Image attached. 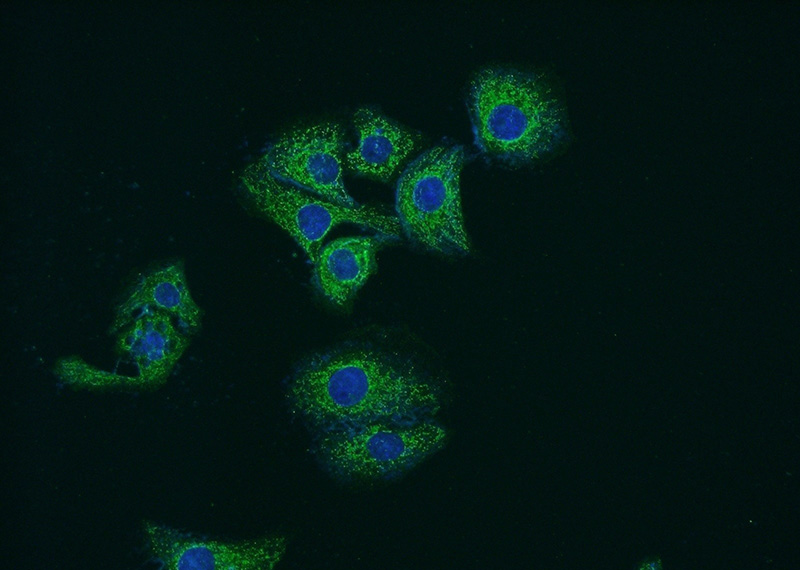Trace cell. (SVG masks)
<instances>
[{"label":"cell","instance_id":"ba28073f","mask_svg":"<svg viewBox=\"0 0 800 570\" xmlns=\"http://www.w3.org/2000/svg\"><path fill=\"white\" fill-rule=\"evenodd\" d=\"M188 345L172 317L160 310L143 309L119 335L116 348L137 371L135 382L154 386L164 382Z\"/></svg>","mask_w":800,"mask_h":570},{"label":"cell","instance_id":"52a82bcc","mask_svg":"<svg viewBox=\"0 0 800 570\" xmlns=\"http://www.w3.org/2000/svg\"><path fill=\"white\" fill-rule=\"evenodd\" d=\"M143 530L152 559L165 570H271L287 548L281 535L226 541L155 522H146Z\"/></svg>","mask_w":800,"mask_h":570},{"label":"cell","instance_id":"277c9868","mask_svg":"<svg viewBox=\"0 0 800 570\" xmlns=\"http://www.w3.org/2000/svg\"><path fill=\"white\" fill-rule=\"evenodd\" d=\"M464 160L462 145L442 142L419 155L400 175L396 217L413 244L444 255L470 252L460 197Z\"/></svg>","mask_w":800,"mask_h":570},{"label":"cell","instance_id":"5b68a950","mask_svg":"<svg viewBox=\"0 0 800 570\" xmlns=\"http://www.w3.org/2000/svg\"><path fill=\"white\" fill-rule=\"evenodd\" d=\"M255 207L285 230L313 262L328 232L341 223H352L396 240L401 227L396 216L368 205L345 206L285 183L259 159L240 176Z\"/></svg>","mask_w":800,"mask_h":570},{"label":"cell","instance_id":"9c48e42d","mask_svg":"<svg viewBox=\"0 0 800 570\" xmlns=\"http://www.w3.org/2000/svg\"><path fill=\"white\" fill-rule=\"evenodd\" d=\"M147 308L174 317L187 334L200 327L201 310L192 297L181 261L161 265L137 279L116 309L113 331L126 327Z\"/></svg>","mask_w":800,"mask_h":570},{"label":"cell","instance_id":"8992f818","mask_svg":"<svg viewBox=\"0 0 800 570\" xmlns=\"http://www.w3.org/2000/svg\"><path fill=\"white\" fill-rule=\"evenodd\" d=\"M344 132L339 123L292 129L271 143L260 160L277 179L336 203L360 205L343 181Z\"/></svg>","mask_w":800,"mask_h":570},{"label":"cell","instance_id":"3957f363","mask_svg":"<svg viewBox=\"0 0 800 570\" xmlns=\"http://www.w3.org/2000/svg\"><path fill=\"white\" fill-rule=\"evenodd\" d=\"M319 468L342 483L397 478L437 452L447 431L427 416L345 424L309 432Z\"/></svg>","mask_w":800,"mask_h":570},{"label":"cell","instance_id":"6da1fadb","mask_svg":"<svg viewBox=\"0 0 800 570\" xmlns=\"http://www.w3.org/2000/svg\"><path fill=\"white\" fill-rule=\"evenodd\" d=\"M289 413L307 430L427 416L437 384L409 358L365 341H346L300 360L283 382Z\"/></svg>","mask_w":800,"mask_h":570},{"label":"cell","instance_id":"8fae6325","mask_svg":"<svg viewBox=\"0 0 800 570\" xmlns=\"http://www.w3.org/2000/svg\"><path fill=\"white\" fill-rule=\"evenodd\" d=\"M391 239L373 236L345 237L322 246L313 260L312 282L317 291L337 306L345 305L376 268L378 248Z\"/></svg>","mask_w":800,"mask_h":570},{"label":"cell","instance_id":"7a4b0ae2","mask_svg":"<svg viewBox=\"0 0 800 570\" xmlns=\"http://www.w3.org/2000/svg\"><path fill=\"white\" fill-rule=\"evenodd\" d=\"M465 103L474 144L493 162L528 164L553 151L566 134L560 102L534 72L482 69L470 81Z\"/></svg>","mask_w":800,"mask_h":570},{"label":"cell","instance_id":"30bf717a","mask_svg":"<svg viewBox=\"0 0 800 570\" xmlns=\"http://www.w3.org/2000/svg\"><path fill=\"white\" fill-rule=\"evenodd\" d=\"M357 147L345 155L355 173L387 181L415 150L419 136L373 107L358 108L352 116Z\"/></svg>","mask_w":800,"mask_h":570}]
</instances>
